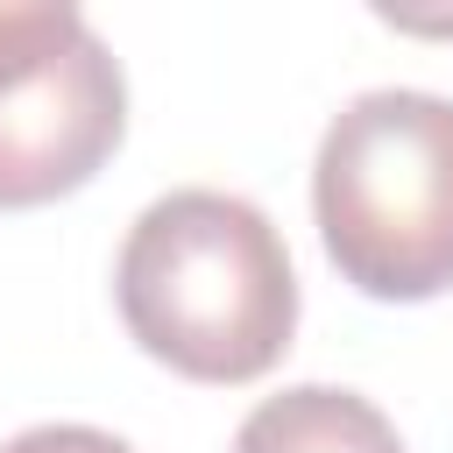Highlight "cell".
Wrapping results in <instances>:
<instances>
[{
	"label": "cell",
	"instance_id": "5",
	"mask_svg": "<svg viewBox=\"0 0 453 453\" xmlns=\"http://www.w3.org/2000/svg\"><path fill=\"white\" fill-rule=\"evenodd\" d=\"M0 453H134V446L113 439V432H99V425H28Z\"/></svg>",
	"mask_w": 453,
	"mask_h": 453
},
{
	"label": "cell",
	"instance_id": "3",
	"mask_svg": "<svg viewBox=\"0 0 453 453\" xmlns=\"http://www.w3.org/2000/svg\"><path fill=\"white\" fill-rule=\"evenodd\" d=\"M127 134V78L64 0H0V212L99 177Z\"/></svg>",
	"mask_w": 453,
	"mask_h": 453
},
{
	"label": "cell",
	"instance_id": "4",
	"mask_svg": "<svg viewBox=\"0 0 453 453\" xmlns=\"http://www.w3.org/2000/svg\"><path fill=\"white\" fill-rule=\"evenodd\" d=\"M234 453H403V439L361 389L290 382L241 418Z\"/></svg>",
	"mask_w": 453,
	"mask_h": 453
},
{
	"label": "cell",
	"instance_id": "1",
	"mask_svg": "<svg viewBox=\"0 0 453 453\" xmlns=\"http://www.w3.org/2000/svg\"><path fill=\"white\" fill-rule=\"evenodd\" d=\"M127 340L191 382H255L297 333L290 248L234 191H170L142 205L113 262Z\"/></svg>",
	"mask_w": 453,
	"mask_h": 453
},
{
	"label": "cell",
	"instance_id": "2",
	"mask_svg": "<svg viewBox=\"0 0 453 453\" xmlns=\"http://www.w3.org/2000/svg\"><path fill=\"white\" fill-rule=\"evenodd\" d=\"M326 262L382 304L453 290V99L382 85L333 113L311 163Z\"/></svg>",
	"mask_w": 453,
	"mask_h": 453
}]
</instances>
